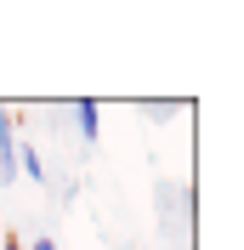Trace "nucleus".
Instances as JSON below:
<instances>
[{"label": "nucleus", "instance_id": "3", "mask_svg": "<svg viewBox=\"0 0 244 250\" xmlns=\"http://www.w3.org/2000/svg\"><path fill=\"white\" fill-rule=\"evenodd\" d=\"M17 171L29 176V182H46V159H40V148H17Z\"/></svg>", "mask_w": 244, "mask_h": 250}, {"label": "nucleus", "instance_id": "2", "mask_svg": "<svg viewBox=\"0 0 244 250\" xmlns=\"http://www.w3.org/2000/svg\"><path fill=\"white\" fill-rule=\"evenodd\" d=\"M97 120H102V108H97V103H74V131L85 137V148L97 142Z\"/></svg>", "mask_w": 244, "mask_h": 250}, {"label": "nucleus", "instance_id": "4", "mask_svg": "<svg viewBox=\"0 0 244 250\" xmlns=\"http://www.w3.org/2000/svg\"><path fill=\"white\" fill-rule=\"evenodd\" d=\"M23 250H57V239H51V233H40V239H29Z\"/></svg>", "mask_w": 244, "mask_h": 250}, {"label": "nucleus", "instance_id": "5", "mask_svg": "<svg viewBox=\"0 0 244 250\" xmlns=\"http://www.w3.org/2000/svg\"><path fill=\"white\" fill-rule=\"evenodd\" d=\"M0 250H23V245H17V239H6V245H0Z\"/></svg>", "mask_w": 244, "mask_h": 250}, {"label": "nucleus", "instance_id": "1", "mask_svg": "<svg viewBox=\"0 0 244 250\" xmlns=\"http://www.w3.org/2000/svg\"><path fill=\"white\" fill-rule=\"evenodd\" d=\"M17 176V131H12V114H0V182Z\"/></svg>", "mask_w": 244, "mask_h": 250}]
</instances>
